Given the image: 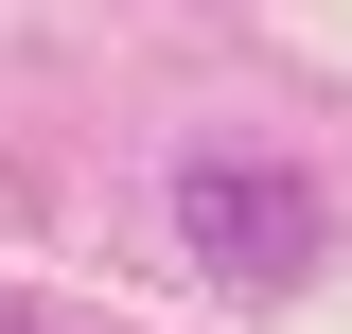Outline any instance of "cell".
<instances>
[{
    "label": "cell",
    "instance_id": "6da1fadb",
    "mask_svg": "<svg viewBox=\"0 0 352 334\" xmlns=\"http://www.w3.org/2000/svg\"><path fill=\"white\" fill-rule=\"evenodd\" d=\"M176 229H194V264H212L229 299H282L317 264V194L282 159H176Z\"/></svg>",
    "mask_w": 352,
    "mask_h": 334
}]
</instances>
